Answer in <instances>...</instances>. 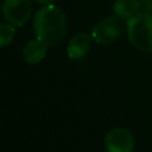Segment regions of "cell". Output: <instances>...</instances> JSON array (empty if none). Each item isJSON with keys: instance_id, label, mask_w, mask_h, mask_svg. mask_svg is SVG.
Returning <instances> with one entry per match:
<instances>
[{"instance_id": "4", "label": "cell", "mask_w": 152, "mask_h": 152, "mask_svg": "<svg viewBox=\"0 0 152 152\" xmlns=\"http://www.w3.org/2000/svg\"><path fill=\"white\" fill-rule=\"evenodd\" d=\"M31 0H5L3 3V15L13 27H23L31 18Z\"/></svg>"}, {"instance_id": "5", "label": "cell", "mask_w": 152, "mask_h": 152, "mask_svg": "<svg viewBox=\"0 0 152 152\" xmlns=\"http://www.w3.org/2000/svg\"><path fill=\"white\" fill-rule=\"evenodd\" d=\"M104 145L107 152H134L135 139L127 128H113L105 135Z\"/></svg>"}, {"instance_id": "8", "label": "cell", "mask_w": 152, "mask_h": 152, "mask_svg": "<svg viewBox=\"0 0 152 152\" xmlns=\"http://www.w3.org/2000/svg\"><path fill=\"white\" fill-rule=\"evenodd\" d=\"M140 11L139 3L137 0H116L113 3V12L115 16L120 19H127L129 20L131 18H134L135 15H137Z\"/></svg>"}, {"instance_id": "10", "label": "cell", "mask_w": 152, "mask_h": 152, "mask_svg": "<svg viewBox=\"0 0 152 152\" xmlns=\"http://www.w3.org/2000/svg\"><path fill=\"white\" fill-rule=\"evenodd\" d=\"M140 12L152 13V0H137Z\"/></svg>"}, {"instance_id": "7", "label": "cell", "mask_w": 152, "mask_h": 152, "mask_svg": "<svg viewBox=\"0 0 152 152\" xmlns=\"http://www.w3.org/2000/svg\"><path fill=\"white\" fill-rule=\"evenodd\" d=\"M47 45L39 39H32L24 45L23 58L28 64H37L45 58Z\"/></svg>"}, {"instance_id": "1", "label": "cell", "mask_w": 152, "mask_h": 152, "mask_svg": "<svg viewBox=\"0 0 152 152\" xmlns=\"http://www.w3.org/2000/svg\"><path fill=\"white\" fill-rule=\"evenodd\" d=\"M34 32L36 39L47 47H53L64 37L67 32L66 13L53 4L44 5L35 15Z\"/></svg>"}, {"instance_id": "12", "label": "cell", "mask_w": 152, "mask_h": 152, "mask_svg": "<svg viewBox=\"0 0 152 152\" xmlns=\"http://www.w3.org/2000/svg\"><path fill=\"white\" fill-rule=\"evenodd\" d=\"M1 12H3V5L0 4V13H1Z\"/></svg>"}, {"instance_id": "11", "label": "cell", "mask_w": 152, "mask_h": 152, "mask_svg": "<svg viewBox=\"0 0 152 152\" xmlns=\"http://www.w3.org/2000/svg\"><path fill=\"white\" fill-rule=\"evenodd\" d=\"M36 3H40V4H45V5H48V4H52V1L53 0H35Z\"/></svg>"}, {"instance_id": "6", "label": "cell", "mask_w": 152, "mask_h": 152, "mask_svg": "<svg viewBox=\"0 0 152 152\" xmlns=\"http://www.w3.org/2000/svg\"><path fill=\"white\" fill-rule=\"evenodd\" d=\"M91 44L92 36L87 32H81V34L75 35L68 43L67 53L71 59H83L91 50Z\"/></svg>"}, {"instance_id": "9", "label": "cell", "mask_w": 152, "mask_h": 152, "mask_svg": "<svg viewBox=\"0 0 152 152\" xmlns=\"http://www.w3.org/2000/svg\"><path fill=\"white\" fill-rule=\"evenodd\" d=\"M15 37V27L10 23H0V47L11 44Z\"/></svg>"}, {"instance_id": "2", "label": "cell", "mask_w": 152, "mask_h": 152, "mask_svg": "<svg viewBox=\"0 0 152 152\" xmlns=\"http://www.w3.org/2000/svg\"><path fill=\"white\" fill-rule=\"evenodd\" d=\"M128 40L136 50L152 52V13L139 12L127 20Z\"/></svg>"}, {"instance_id": "3", "label": "cell", "mask_w": 152, "mask_h": 152, "mask_svg": "<svg viewBox=\"0 0 152 152\" xmlns=\"http://www.w3.org/2000/svg\"><path fill=\"white\" fill-rule=\"evenodd\" d=\"M123 34V23L118 16H110L100 20L92 29V39L100 45L116 42Z\"/></svg>"}]
</instances>
